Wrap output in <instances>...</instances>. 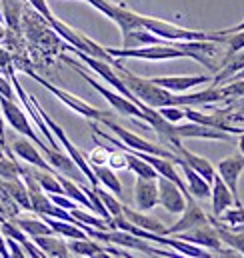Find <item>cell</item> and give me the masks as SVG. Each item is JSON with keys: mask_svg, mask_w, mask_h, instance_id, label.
Instances as JSON below:
<instances>
[{"mask_svg": "<svg viewBox=\"0 0 244 258\" xmlns=\"http://www.w3.org/2000/svg\"><path fill=\"white\" fill-rule=\"evenodd\" d=\"M0 256L2 258L10 256V250H8V246H6V238H4V234H2V230H0Z\"/></svg>", "mask_w": 244, "mask_h": 258, "instance_id": "38", "label": "cell"}, {"mask_svg": "<svg viewBox=\"0 0 244 258\" xmlns=\"http://www.w3.org/2000/svg\"><path fill=\"white\" fill-rule=\"evenodd\" d=\"M10 66H12L10 54H8V52H6V50H4L2 46H0V68H2V70H8Z\"/></svg>", "mask_w": 244, "mask_h": 258, "instance_id": "36", "label": "cell"}, {"mask_svg": "<svg viewBox=\"0 0 244 258\" xmlns=\"http://www.w3.org/2000/svg\"><path fill=\"white\" fill-rule=\"evenodd\" d=\"M94 190H96V194L100 196V200H102V204L106 206V210L110 212V216H118V214H122V202L118 200L116 194H112L108 188H104V186H96Z\"/></svg>", "mask_w": 244, "mask_h": 258, "instance_id": "28", "label": "cell"}, {"mask_svg": "<svg viewBox=\"0 0 244 258\" xmlns=\"http://www.w3.org/2000/svg\"><path fill=\"white\" fill-rule=\"evenodd\" d=\"M2 18H4V14H2V0H0V22H2Z\"/></svg>", "mask_w": 244, "mask_h": 258, "instance_id": "42", "label": "cell"}, {"mask_svg": "<svg viewBox=\"0 0 244 258\" xmlns=\"http://www.w3.org/2000/svg\"><path fill=\"white\" fill-rule=\"evenodd\" d=\"M238 146H240V152L244 154V130L240 132V142H238Z\"/></svg>", "mask_w": 244, "mask_h": 258, "instance_id": "40", "label": "cell"}, {"mask_svg": "<svg viewBox=\"0 0 244 258\" xmlns=\"http://www.w3.org/2000/svg\"><path fill=\"white\" fill-rule=\"evenodd\" d=\"M122 214L134 224V226H138V228H142V230H148V232H154V234H166V226L156 218V216H148V214H144V210H132V208H128V206H124L122 204Z\"/></svg>", "mask_w": 244, "mask_h": 258, "instance_id": "18", "label": "cell"}, {"mask_svg": "<svg viewBox=\"0 0 244 258\" xmlns=\"http://www.w3.org/2000/svg\"><path fill=\"white\" fill-rule=\"evenodd\" d=\"M106 164L112 168V170H130L128 168V158H126V152L124 150H110L108 152V160H106Z\"/></svg>", "mask_w": 244, "mask_h": 258, "instance_id": "31", "label": "cell"}, {"mask_svg": "<svg viewBox=\"0 0 244 258\" xmlns=\"http://www.w3.org/2000/svg\"><path fill=\"white\" fill-rule=\"evenodd\" d=\"M108 152H110V148L98 142V144L90 150V154H88L86 158H88V162H90L92 166H94V164H106V160H108Z\"/></svg>", "mask_w": 244, "mask_h": 258, "instance_id": "33", "label": "cell"}, {"mask_svg": "<svg viewBox=\"0 0 244 258\" xmlns=\"http://www.w3.org/2000/svg\"><path fill=\"white\" fill-rule=\"evenodd\" d=\"M0 94L2 96H6V98H10V100H16V94H14V90L10 88V84L0 76Z\"/></svg>", "mask_w": 244, "mask_h": 258, "instance_id": "35", "label": "cell"}, {"mask_svg": "<svg viewBox=\"0 0 244 258\" xmlns=\"http://www.w3.org/2000/svg\"><path fill=\"white\" fill-rule=\"evenodd\" d=\"M12 220L32 238V236H40V234H54V230L50 228V224L44 218H28V216H12Z\"/></svg>", "mask_w": 244, "mask_h": 258, "instance_id": "24", "label": "cell"}, {"mask_svg": "<svg viewBox=\"0 0 244 258\" xmlns=\"http://www.w3.org/2000/svg\"><path fill=\"white\" fill-rule=\"evenodd\" d=\"M114 58H140V60H172V58H188L186 52L176 48L172 42L164 44H148L136 48H106Z\"/></svg>", "mask_w": 244, "mask_h": 258, "instance_id": "3", "label": "cell"}, {"mask_svg": "<svg viewBox=\"0 0 244 258\" xmlns=\"http://www.w3.org/2000/svg\"><path fill=\"white\" fill-rule=\"evenodd\" d=\"M0 110H2V116L6 118V122L16 130V132H20L22 136L30 138L38 148H42V146H44V142L38 138V134L34 132L32 124H30V120L26 118L24 110L16 104V100H10V98H6V96H2V94H0Z\"/></svg>", "mask_w": 244, "mask_h": 258, "instance_id": "5", "label": "cell"}, {"mask_svg": "<svg viewBox=\"0 0 244 258\" xmlns=\"http://www.w3.org/2000/svg\"><path fill=\"white\" fill-rule=\"evenodd\" d=\"M20 12H22V0H2V14L10 30H18Z\"/></svg>", "mask_w": 244, "mask_h": 258, "instance_id": "27", "label": "cell"}, {"mask_svg": "<svg viewBox=\"0 0 244 258\" xmlns=\"http://www.w3.org/2000/svg\"><path fill=\"white\" fill-rule=\"evenodd\" d=\"M0 182H2V186H4V192L8 194L20 208H24V210H32L30 194H28V188H26L22 176H20V178H12V180H0Z\"/></svg>", "mask_w": 244, "mask_h": 258, "instance_id": "21", "label": "cell"}, {"mask_svg": "<svg viewBox=\"0 0 244 258\" xmlns=\"http://www.w3.org/2000/svg\"><path fill=\"white\" fill-rule=\"evenodd\" d=\"M4 238H6V246H8V250H10V256H14V258L28 256L26 250H24V246H22L18 240H14V238H10V236H4Z\"/></svg>", "mask_w": 244, "mask_h": 258, "instance_id": "34", "label": "cell"}, {"mask_svg": "<svg viewBox=\"0 0 244 258\" xmlns=\"http://www.w3.org/2000/svg\"><path fill=\"white\" fill-rule=\"evenodd\" d=\"M244 170V154H232L224 160L218 162V174L220 178L226 182V186L230 188V192L234 196V206H242L240 202V196H238V180H240V174Z\"/></svg>", "mask_w": 244, "mask_h": 258, "instance_id": "8", "label": "cell"}, {"mask_svg": "<svg viewBox=\"0 0 244 258\" xmlns=\"http://www.w3.org/2000/svg\"><path fill=\"white\" fill-rule=\"evenodd\" d=\"M240 78H244V68L240 70V72H236V74H234L230 80H240ZM230 80H228V82H230Z\"/></svg>", "mask_w": 244, "mask_h": 258, "instance_id": "39", "label": "cell"}, {"mask_svg": "<svg viewBox=\"0 0 244 258\" xmlns=\"http://www.w3.org/2000/svg\"><path fill=\"white\" fill-rule=\"evenodd\" d=\"M12 152L18 156V158H22L26 164H30V166H36V168H44V170H50V172H58V170H54L50 164H48V160L46 158H42V154L38 152V148L32 144V140L30 138H16L14 142H12Z\"/></svg>", "mask_w": 244, "mask_h": 258, "instance_id": "11", "label": "cell"}, {"mask_svg": "<svg viewBox=\"0 0 244 258\" xmlns=\"http://www.w3.org/2000/svg\"><path fill=\"white\" fill-rule=\"evenodd\" d=\"M168 122L176 124V122H182L186 120V114H184V106H162V108H156Z\"/></svg>", "mask_w": 244, "mask_h": 258, "instance_id": "32", "label": "cell"}, {"mask_svg": "<svg viewBox=\"0 0 244 258\" xmlns=\"http://www.w3.org/2000/svg\"><path fill=\"white\" fill-rule=\"evenodd\" d=\"M62 60L64 62H68V64L72 66L92 88H96L108 102H110V106H112V110H116V112H120L122 116H132V118H136V120H140V122H146V114H144V110L136 104V102H132L130 98H126V96H122L120 92H116L114 88H106V86H102L94 76H90L82 66L78 64L74 58H70V56H62ZM148 124V122H146ZM150 126V124H148Z\"/></svg>", "mask_w": 244, "mask_h": 258, "instance_id": "2", "label": "cell"}, {"mask_svg": "<svg viewBox=\"0 0 244 258\" xmlns=\"http://www.w3.org/2000/svg\"><path fill=\"white\" fill-rule=\"evenodd\" d=\"M174 132L178 138H206V140H230V132H224L220 128L208 126V124H200V122H192L188 120L186 124L176 122Z\"/></svg>", "mask_w": 244, "mask_h": 258, "instance_id": "10", "label": "cell"}, {"mask_svg": "<svg viewBox=\"0 0 244 258\" xmlns=\"http://www.w3.org/2000/svg\"><path fill=\"white\" fill-rule=\"evenodd\" d=\"M208 220L214 224L222 244L234 248L238 254L244 256V230H236L234 226H226V222H218V218H214V216H208Z\"/></svg>", "mask_w": 244, "mask_h": 258, "instance_id": "19", "label": "cell"}, {"mask_svg": "<svg viewBox=\"0 0 244 258\" xmlns=\"http://www.w3.org/2000/svg\"><path fill=\"white\" fill-rule=\"evenodd\" d=\"M164 42L166 40H162L160 36L152 34L142 24L122 32V46L124 48H136V46H148V44H164Z\"/></svg>", "mask_w": 244, "mask_h": 258, "instance_id": "17", "label": "cell"}, {"mask_svg": "<svg viewBox=\"0 0 244 258\" xmlns=\"http://www.w3.org/2000/svg\"><path fill=\"white\" fill-rule=\"evenodd\" d=\"M174 164L182 170L184 178H186L188 192L192 194L194 198H210V182H208V180H204V178H202L194 168H190L180 154H178V158H176V162H174Z\"/></svg>", "mask_w": 244, "mask_h": 258, "instance_id": "16", "label": "cell"}, {"mask_svg": "<svg viewBox=\"0 0 244 258\" xmlns=\"http://www.w3.org/2000/svg\"><path fill=\"white\" fill-rule=\"evenodd\" d=\"M134 202L138 210H150L158 204V182L156 178H142L136 176L134 182Z\"/></svg>", "mask_w": 244, "mask_h": 258, "instance_id": "13", "label": "cell"}, {"mask_svg": "<svg viewBox=\"0 0 244 258\" xmlns=\"http://www.w3.org/2000/svg\"><path fill=\"white\" fill-rule=\"evenodd\" d=\"M20 178V166L14 156H2L0 158V180H12Z\"/></svg>", "mask_w": 244, "mask_h": 258, "instance_id": "29", "label": "cell"}, {"mask_svg": "<svg viewBox=\"0 0 244 258\" xmlns=\"http://www.w3.org/2000/svg\"><path fill=\"white\" fill-rule=\"evenodd\" d=\"M150 80L154 84L170 90V92H186L190 88H196V86H202V84L210 82V78L204 76V74H194V76H152Z\"/></svg>", "mask_w": 244, "mask_h": 258, "instance_id": "12", "label": "cell"}, {"mask_svg": "<svg viewBox=\"0 0 244 258\" xmlns=\"http://www.w3.org/2000/svg\"><path fill=\"white\" fill-rule=\"evenodd\" d=\"M0 144H2V148L6 152V156H14V152H10V148L4 142V118H2V112H0Z\"/></svg>", "mask_w": 244, "mask_h": 258, "instance_id": "37", "label": "cell"}, {"mask_svg": "<svg viewBox=\"0 0 244 258\" xmlns=\"http://www.w3.org/2000/svg\"><path fill=\"white\" fill-rule=\"evenodd\" d=\"M224 100H234V98H244V78L240 80H230L226 84H220L218 86Z\"/></svg>", "mask_w": 244, "mask_h": 258, "instance_id": "30", "label": "cell"}, {"mask_svg": "<svg viewBox=\"0 0 244 258\" xmlns=\"http://www.w3.org/2000/svg\"><path fill=\"white\" fill-rule=\"evenodd\" d=\"M66 244H68L70 252L76 254V256H110L106 246H100V244H96L88 238H70Z\"/></svg>", "mask_w": 244, "mask_h": 258, "instance_id": "22", "label": "cell"}, {"mask_svg": "<svg viewBox=\"0 0 244 258\" xmlns=\"http://www.w3.org/2000/svg\"><path fill=\"white\" fill-rule=\"evenodd\" d=\"M70 214L76 218V224H78V222H84V224H88V226H92V228H98V230H108V228H112V226H110V220H106V218H102V216H92L90 212L80 210L78 206H74V208L70 210Z\"/></svg>", "mask_w": 244, "mask_h": 258, "instance_id": "26", "label": "cell"}, {"mask_svg": "<svg viewBox=\"0 0 244 258\" xmlns=\"http://www.w3.org/2000/svg\"><path fill=\"white\" fill-rule=\"evenodd\" d=\"M26 72L38 82V84H42L46 90H50L56 98H60L62 102L68 106V108H72L74 112H78V114H82L84 118H88V120H92V122H104L106 118H110V116H114L112 112H106V110H100V108H94V106H90V104H86L84 100H80V98H76V96H72L70 92H66V90H62L58 86H54V84H50L46 78H42V76H38L36 72H32L30 68H26Z\"/></svg>", "mask_w": 244, "mask_h": 258, "instance_id": "4", "label": "cell"}, {"mask_svg": "<svg viewBox=\"0 0 244 258\" xmlns=\"http://www.w3.org/2000/svg\"><path fill=\"white\" fill-rule=\"evenodd\" d=\"M210 198H212V216L220 218L224 210H228L234 204V196L230 192V188L226 186V182L220 178V174H214V180L210 184Z\"/></svg>", "mask_w": 244, "mask_h": 258, "instance_id": "14", "label": "cell"}, {"mask_svg": "<svg viewBox=\"0 0 244 258\" xmlns=\"http://www.w3.org/2000/svg\"><path fill=\"white\" fill-rule=\"evenodd\" d=\"M156 182H158V204L170 214H182L188 200L178 188V184H174L170 178L164 176H158Z\"/></svg>", "mask_w": 244, "mask_h": 258, "instance_id": "6", "label": "cell"}, {"mask_svg": "<svg viewBox=\"0 0 244 258\" xmlns=\"http://www.w3.org/2000/svg\"><path fill=\"white\" fill-rule=\"evenodd\" d=\"M92 170H94V174L98 178V186H104L112 194L122 196V182L120 178H118V174H116V170H112L106 164H94Z\"/></svg>", "mask_w": 244, "mask_h": 258, "instance_id": "23", "label": "cell"}, {"mask_svg": "<svg viewBox=\"0 0 244 258\" xmlns=\"http://www.w3.org/2000/svg\"><path fill=\"white\" fill-rule=\"evenodd\" d=\"M110 64L114 66V70L118 72L122 82L126 84V88L138 98V104H146L152 108H162V106H184L182 96L170 94V90L154 84L150 78H142L134 72H130L128 68L120 64L118 58H114Z\"/></svg>", "mask_w": 244, "mask_h": 258, "instance_id": "1", "label": "cell"}, {"mask_svg": "<svg viewBox=\"0 0 244 258\" xmlns=\"http://www.w3.org/2000/svg\"><path fill=\"white\" fill-rule=\"evenodd\" d=\"M4 34H6V30H4V26H2V24H0V40H2V38H4Z\"/></svg>", "mask_w": 244, "mask_h": 258, "instance_id": "41", "label": "cell"}, {"mask_svg": "<svg viewBox=\"0 0 244 258\" xmlns=\"http://www.w3.org/2000/svg\"><path fill=\"white\" fill-rule=\"evenodd\" d=\"M206 222H210L208 220V216L202 212V208L198 206V202L194 200V196L188 200V204H186V208H184L182 216L170 226V228H166V234L164 236H168V234H180L184 230H190V228H196V226H200V224H206Z\"/></svg>", "mask_w": 244, "mask_h": 258, "instance_id": "9", "label": "cell"}, {"mask_svg": "<svg viewBox=\"0 0 244 258\" xmlns=\"http://www.w3.org/2000/svg\"><path fill=\"white\" fill-rule=\"evenodd\" d=\"M2 156H6V152H4V148H2V144H0V158Z\"/></svg>", "mask_w": 244, "mask_h": 258, "instance_id": "43", "label": "cell"}, {"mask_svg": "<svg viewBox=\"0 0 244 258\" xmlns=\"http://www.w3.org/2000/svg\"><path fill=\"white\" fill-rule=\"evenodd\" d=\"M172 152H176V154H180L184 160H186V164L190 166V168H194L204 180H208L210 184H212V180H214V174H216V170H214V166L206 160V158H202V156H198V154H194V152H190L188 148H184L182 142L180 140H176L172 146Z\"/></svg>", "mask_w": 244, "mask_h": 258, "instance_id": "15", "label": "cell"}, {"mask_svg": "<svg viewBox=\"0 0 244 258\" xmlns=\"http://www.w3.org/2000/svg\"><path fill=\"white\" fill-rule=\"evenodd\" d=\"M32 240L42 248V252L46 256H52V258L72 256L68 244L62 238H58V234H40V236H32Z\"/></svg>", "mask_w": 244, "mask_h": 258, "instance_id": "20", "label": "cell"}, {"mask_svg": "<svg viewBox=\"0 0 244 258\" xmlns=\"http://www.w3.org/2000/svg\"><path fill=\"white\" fill-rule=\"evenodd\" d=\"M50 228L54 230V234L64 236V238H88V234L74 222H66V220H58V218H50V216H42Z\"/></svg>", "mask_w": 244, "mask_h": 258, "instance_id": "25", "label": "cell"}, {"mask_svg": "<svg viewBox=\"0 0 244 258\" xmlns=\"http://www.w3.org/2000/svg\"><path fill=\"white\" fill-rule=\"evenodd\" d=\"M178 238H182L186 242H192V244H198L206 250H212V252H220L222 250V240L214 228L212 222H206V224H200L196 228H190V230H184L180 234H174Z\"/></svg>", "mask_w": 244, "mask_h": 258, "instance_id": "7", "label": "cell"}]
</instances>
